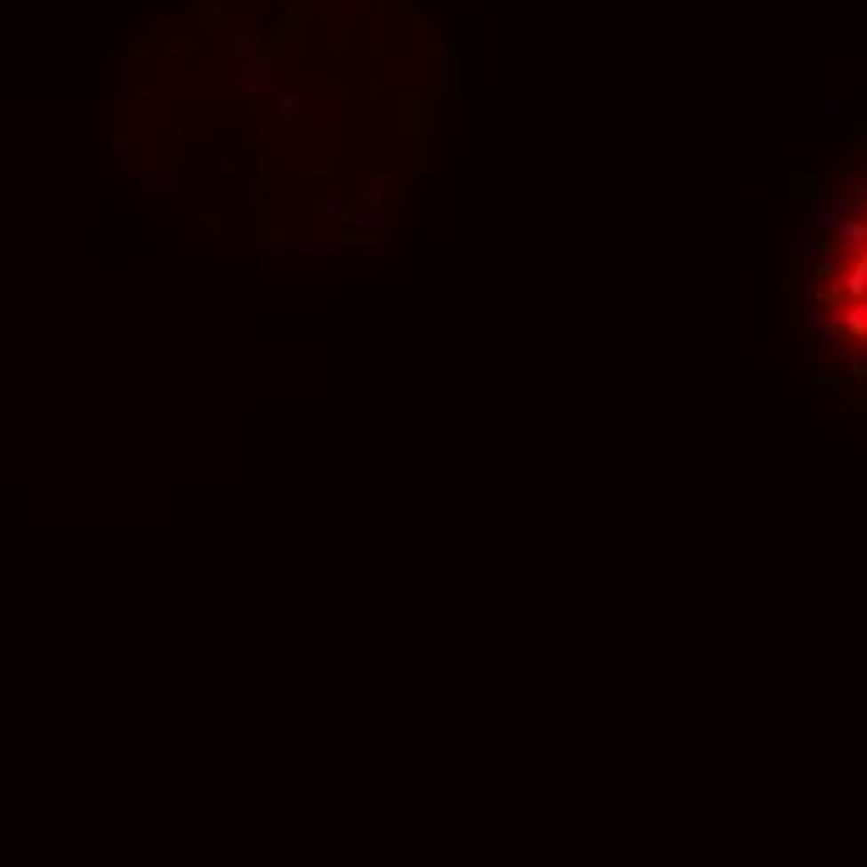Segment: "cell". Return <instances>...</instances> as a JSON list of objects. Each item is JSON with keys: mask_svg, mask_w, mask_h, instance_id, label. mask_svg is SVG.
<instances>
[{"mask_svg": "<svg viewBox=\"0 0 867 867\" xmlns=\"http://www.w3.org/2000/svg\"><path fill=\"white\" fill-rule=\"evenodd\" d=\"M817 315L847 354L867 359V180L847 195L817 260Z\"/></svg>", "mask_w": 867, "mask_h": 867, "instance_id": "6da1fadb", "label": "cell"}]
</instances>
